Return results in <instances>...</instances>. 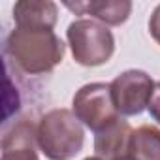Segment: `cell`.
<instances>
[{"label": "cell", "mask_w": 160, "mask_h": 160, "mask_svg": "<svg viewBox=\"0 0 160 160\" xmlns=\"http://www.w3.org/2000/svg\"><path fill=\"white\" fill-rule=\"evenodd\" d=\"M6 51L19 70L30 75L53 72L64 58L66 45L53 30L13 28L6 40Z\"/></svg>", "instance_id": "1"}, {"label": "cell", "mask_w": 160, "mask_h": 160, "mask_svg": "<svg viewBox=\"0 0 160 160\" xmlns=\"http://www.w3.org/2000/svg\"><path fill=\"white\" fill-rule=\"evenodd\" d=\"M72 57L77 64L96 68L106 64L115 53L113 32L92 19H75L66 30Z\"/></svg>", "instance_id": "3"}, {"label": "cell", "mask_w": 160, "mask_h": 160, "mask_svg": "<svg viewBox=\"0 0 160 160\" xmlns=\"http://www.w3.org/2000/svg\"><path fill=\"white\" fill-rule=\"evenodd\" d=\"M119 160H132L130 156H122V158H119Z\"/></svg>", "instance_id": "14"}, {"label": "cell", "mask_w": 160, "mask_h": 160, "mask_svg": "<svg viewBox=\"0 0 160 160\" xmlns=\"http://www.w3.org/2000/svg\"><path fill=\"white\" fill-rule=\"evenodd\" d=\"M13 21L17 28L53 30L58 21V6L51 0H21L13 6Z\"/></svg>", "instance_id": "6"}, {"label": "cell", "mask_w": 160, "mask_h": 160, "mask_svg": "<svg viewBox=\"0 0 160 160\" xmlns=\"http://www.w3.org/2000/svg\"><path fill=\"white\" fill-rule=\"evenodd\" d=\"M72 111L79 119V122L85 124L94 134L106 130L108 126H111L121 119V115L113 106L111 89L108 83L83 85L73 94Z\"/></svg>", "instance_id": "4"}, {"label": "cell", "mask_w": 160, "mask_h": 160, "mask_svg": "<svg viewBox=\"0 0 160 160\" xmlns=\"http://www.w3.org/2000/svg\"><path fill=\"white\" fill-rule=\"evenodd\" d=\"M154 81L143 70H126L109 83L111 100L119 115L136 117L141 115L154 92Z\"/></svg>", "instance_id": "5"}, {"label": "cell", "mask_w": 160, "mask_h": 160, "mask_svg": "<svg viewBox=\"0 0 160 160\" xmlns=\"http://www.w3.org/2000/svg\"><path fill=\"white\" fill-rule=\"evenodd\" d=\"M68 10L75 13H87L102 25L121 27L132 13V2L128 0H92V2H66Z\"/></svg>", "instance_id": "8"}, {"label": "cell", "mask_w": 160, "mask_h": 160, "mask_svg": "<svg viewBox=\"0 0 160 160\" xmlns=\"http://www.w3.org/2000/svg\"><path fill=\"white\" fill-rule=\"evenodd\" d=\"M147 109H149L151 117L160 124V81H156V85H154V92L151 96V102H149Z\"/></svg>", "instance_id": "11"}, {"label": "cell", "mask_w": 160, "mask_h": 160, "mask_svg": "<svg viewBox=\"0 0 160 160\" xmlns=\"http://www.w3.org/2000/svg\"><path fill=\"white\" fill-rule=\"evenodd\" d=\"M83 160H104V158H100V156H87V158H83Z\"/></svg>", "instance_id": "13"}, {"label": "cell", "mask_w": 160, "mask_h": 160, "mask_svg": "<svg viewBox=\"0 0 160 160\" xmlns=\"http://www.w3.org/2000/svg\"><path fill=\"white\" fill-rule=\"evenodd\" d=\"M36 143L49 160H72L83 149L85 130L73 111L51 109L36 126Z\"/></svg>", "instance_id": "2"}, {"label": "cell", "mask_w": 160, "mask_h": 160, "mask_svg": "<svg viewBox=\"0 0 160 160\" xmlns=\"http://www.w3.org/2000/svg\"><path fill=\"white\" fill-rule=\"evenodd\" d=\"M36 147V128L28 121H21L4 134L0 160H40Z\"/></svg>", "instance_id": "7"}, {"label": "cell", "mask_w": 160, "mask_h": 160, "mask_svg": "<svg viewBox=\"0 0 160 160\" xmlns=\"http://www.w3.org/2000/svg\"><path fill=\"white\" fill-rule=\"evenodd\" d=\"M149 32L152 36V40L160 45V4L154 8V12L151 13V19H149Z\"/></svg>", "instance_id": "12"}, {"label": "cell", "mask_w": 160, "mask_h": 160, "mask_svg": "<svg viewBox=\"0 0 160 160\" xmlns=\"http://www.w3.org/2000/svg\"><path fill=\"white\" fill-rule=\"evenodd\" d=\"M132 126L128 121L119 119L106 130L98 132L94 136V151L96 156L104 160H119L122 156H128V145L132 136Z\"/></svg>", "instance_id": "9"}, {"label": "cell", "mask_w": 160, "mask_h": 160, "mask_svg": "<svg viewBox=\"0 0 160 160\" xmlns=\"http://www.w3.org/2000/svg\"><path fill=\"white\" fill-rule=\"evenodd\" d=\"M128 156L132 160H160V130L152 124L138 126L130 136Z\"/></svg>", "instance_id": "10"}]
</instances>
